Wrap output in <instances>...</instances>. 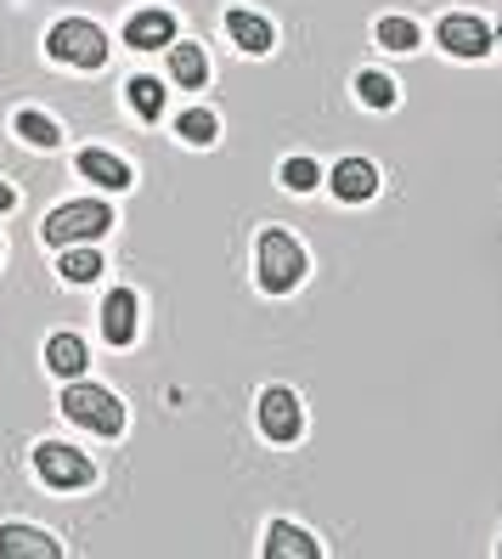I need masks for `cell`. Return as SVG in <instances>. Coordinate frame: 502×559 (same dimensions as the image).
Wrapping results in <instances>:
<instances>
[{
  "label": "cell",
  "mask_w": 502,
  "mask_h": 559,
  "mask_svg": "<svg viewBox=\"0 0 502 559\" xmlns=\"http://www.w3.org/2000/svg\"><path fill=\"white\" fill-rule=\"evenodd\" d=\"M254 272L265 294H294L306 283V249H299L283 226H265L260 243H254Z\"/></svg>",
  "instance_id": "cell-1"
},
{
  "label": "cell",
  "mask_w": 502,
  "mask_h": 559,
  "mask_svg": "<svg viewBox=\"0 0 502 559\" xmlns=\"http://www.w3.org/2000/svg\"><path fill=\"white\" fill-rule=\"evenodd\" d=\"M113 226V204L103 199H80V204H62L40 221V243L46 249H69V243H96Z\"/></svg>",
  "instance_id": "cell-2"
},
{
  "label": "cell",
  "mask_w": 502,
  "mask_h": 559,
  "mask_svg": "<svg viewBox=\"0 0 502 559\" xmlns=\"http://www.w3.org/2000/svg\"><path fill=\"white\" fill-rule=\"evenodd\" d=\"M62 413H69L80 430H91V436H108V441L124 436V407L103 384H69L62 390Z\"/></svg>",
  "instance_id": "cell-3"
},
{
  "label": "cell",
  "mask_w": 502,
  "mask_h": 559,
  "mask_svg": "<svg viewBox=\"0 0 502 559\" xmlns=\"http://www.w3.org/2000/svg\"><path fill=\"white\" fill-rule=\"evenodd\" d=\"M46 51H51L57 62H69V69H103V62H108V40H103V28H96L91 17H62V23H51Z\"/></svg>",
  "instance_id": "cell-4"
},
{
  "label": "cell",
  "mask_w": 502,
  "mask_h": 559,
  "mask_svg": "<svg viewBox=\"0 0 502 559\" xmlns=\"http://www.w3.org/2000/svg\"><path fill=\"white\" fill-rule=\"evenodd\" d=\"M35 475H40L46 486H57V491H80V486L96 480V464H91L85 452L62 447V441H40V447H35Z\"/></svg>",
  "instance_id": "cell-5"
},
{
  "label": "cell",
  "mask_w": 502,
  "mask_h": 559,
  "mask_svg": "<svg viewBox=\"0 0 502 559\" xmlns=\"http://www.w3.org/2000/svg\"><path fill=\"white\" fill-rule=\"evenodd\" d=\"M299 430H306V413H299V396H294V390H283V384L260 390V436L288 447V441H299Z\"/></svg>",
  "instance_id": "cell-6"
},
{
  "label": "cell",
  "mask_w": 502,
  "mask_h": 559,
  "mask_svg": "<svg viewBox=\"0 0 502 559\" xmlns=\"http://www.w3.org/2000/svg\"><path fill=\"white\" fill-rule=\"evenodd\" d=\"M136 334H142V300L130 288H113L103 300V340L124 350V345H136Z\"/></svg>",
  "instance_id": "cell-7"
},
{
  "label": "cell",
  "mask_w": 502,
  "mask_h": 559,
  "mask_svg": "<svg viewBox=\"0 0 502 559\" xmlns=\"http://www.w3.org/2000/svg\"><path fill=\"white\" fill-rule=\"evenodd\" d=\"M327 187H333V199H339V204H367L379 192V170L367 158H339V164H333V176H327Z\"/></svg>",
  "instance_id": "cell-8"
},
{
  "label": "cell",
  "mask_w": 502,
  "mask_h": 559,
  "mask_svg": "<svg viewBox=\"0 0 502 559\" xmlns=\"http://www.w3.org/2000/svg\"><path fill=\"white\" fill-rule=\"evenodd\" d=\"M441 46H446L452 57H486V51H491V28H486L480 17H468V12L441 17Z\"/></svg>",
  "instance_id": "cell-9"
},
{
  "label": "cell",
  "mask_w": 502,
  "mask_h": 559,
  "mask_svg": "<svg viewBox=\"0 0 502 559\" xmlns=\"http://www.w3.org/2000/svg\"><path fill=\"white\" fill-rule=\"evenodd\" d=\"M0 559H62V543L35 525H0Z\"/></svg>",
  "instance_id": "cell-10"
},
{
  "label": "cell",
  "mask_w": 502,
  "mask_h": 559,
  "mask_svg": "<svg viewBox=\"0 0 502 559\" xmlns=\"http://www.w3.org/2000/svg\"><path fill=\"white\" fill-rule=\"evenodd\" d=\"M124 46H136V51H158V46H176V17L170 12H136L124 23Z\"/></svg>",
  "instance_id": "cell-11"
},
{
  "label": "cell",
  "mask_w": 502,
  "mask_h": 559,
  "mask_svg": "<svg viewBox=\"0 0 502 559\" xmlns=\"http://www.w3.org/2000/svg\"><path fill=\"white\" fill-rule=\"evenodd\" d=\"M80 176L96 181V187H108V192H124L130 181H136V176H130V164L119 153H108V147H85L80 153Z\"/></svg>",
  "instance_id": "cell-12"
},
{
  "label": "cell",
  "mask_w": 502,
  "mask_h": 559,
  "mask_svg": "<svg viewBox=\"0 0 502 559\" xmlns=\"http://www.w3.org/2000/svg\"><path fill=\"white\" fill-rule=\"evenodd\" d=\"M265 559H322V543L311 532H299V525L277 520L272 532H265Z\"/></svg>",
  "instance_id": "cell-13"
},
{
  "label": "cell",
  "mask_w": 502,
  "mask_h": 559,
  "mask_svg": "<svg viewBox=\"0 0 502 559\" xmlns=\"http://www.w3.org/2000/svg\"><path fill=\"white\" fill-rule=\"evenodd\" d=\"M226 35H231V46L238 51H249V57H265L272 51V23H265L260 12H226Z\"/></svg>",
  "instance_id": "cell-14"
},
{
  "label": "cell",
  "mask_w": 502,
  "mask_h": 559,
  "mask_svg": "<svg viewBox=\"0 0 502 559\" xmlns=\"http://www.w3.org/2000/svg\"><path fill=\"white\" fill-rule=\"evenodd\" d=\"M85 361H91V356H85V340H80V334H51V340H46V368H51V373L80 379Z\"/></svg>",
  "instance_id": "cell-15"
},
{
  "label": "cell",
  "mask_w": 502,
  "mask_h": 559,
  "mask_svg": "<svg viewBox=\"0 0 502 559\" xmlns=\"http://www.w3.org/2000/svg\"><path fill=\"white\" fill-rule=\"evenodd\" d=\"M57 272H62V283H96V277H103V254H96L91 243H69V249H62V260H57Z\"/></svg>",
  "instance_id": "cell-16"
},
{
  "label": "cell",
  "mask_w": 502,
  "mask_h": 559,
  "mask_svg": "<svg viewBox=\"0 0 502 559\" xmlns=\"http://www.w3.org/2000/svg\"><path fill=\"white\" fill-rule=\"evenodd\" d=\"M170 80L187 85V91H198V85L210 80V62H204V51H198L192 40L187 46H170Z\"/></svg>",
  "instance_id": "cell-17"
},
{
  "label": "cell",
  "mask_w": 502,
  "mask_h": 559,
  "mask_svg": "<svg viewBox=\"0 0 502 559\" xmlns=\"http://www.w3.org/2000/svg\"><path fill=\"white\" fill-rule=\"evenodd\" d=\"M176 136H181L187 147H210V142L220 136V119H215L210 108H187V114L176 119Z\"/></svg>",
  "instance_id": "cell-18"
},
{
  "label": "cell",
  "mask_w": 502,
  "mask_h": 559,
  "mask_svg": "<svg viewBox=\"0 0 502 559\" xmlns=\"http://www.w3.org/2000/svg\"><path fill=\"white\" fill-rule=\"evenodd\" d=\"M12 130L28 142V147H57L62 142V130H57V119H46V114H35V108H23L17 119H12Z\"/></svg>",
  "instance_id": "cell-19"
},
{
  "label": "cell",
  "mask_w": 502,
  "mask_h": 559,
  "mask_svg": "<svg viewBox=\"0 0 502 559\" xmlns=\"http://www.w3.org/2000/svg\"><path fill=\"white\" fill-rule=\"evenodd\" d=\"M373 40H379L384 51H413V46H418V23H413V17H379Z\"/></svg>",
  "instance_id": "cell-20"
},
{
  "label": "cell",
  "mask_w": 502,
  "mask_h": 559,
  "mask_svg": "<svg viewBox=\"0 0 502 559\" xmlns=\"http://www.w3.org/2000/svg\"><path fill=\"white\" fill-rule=\"evenodd\" d=\"M356 96H361L367 108L384 114V108H395V80H390V74H373V69H361V74H356Z\"/></svg>",
  "instance_id": "cell-21"
},
{
  "label": "cell",
  "mask_w": 502,
  "mask_h": 559,
  "mask_svg": "<svg viewBox=\"0 0 502 559\" xmlns=\"http://www.w3.org/2000/svg\"><path fill=\"white\" fill-rule=\"evenodd\" d=\"M124 96H130V108H136L142 119H158V114H164V80H147V74H142V80L124 85Z\"/></svg>",
  "instance_id": "cell-22"
},
{
  "label": "cell",
  "mask_w": 502,
  "mask_h": 559,
  "mask_svg": "<svg viewBox=\"0 0 502 559\" xmlns=\"http://www.w3.org/2000/svg\"><path fill=\"white\" fill-rule=\"evenodd\" d=\"M316 181H322V170H316L311 158H288V164H283V187H288V192H311Z\"/></svg>",
  "instance_id": "cell-23"
},
{
  "label": "cell",
  "mask_w": 502,
  "mask_h": 559,
  "mask_svg": "<svg viewBox=\"0 0 502 559\" xmlns=\"http://www.w3.org/2000/svg\"><path fill=\"white\" fill-rule=\"evenodd\" d=\"M12 204H17V192H12V187H7V181H0V215H7V210H12Z\"/></svg>",
  "instance_id": "cell-24"
},
{
  "label": "cell",
  "mask_w": 502,
  "mask_h": 559,
  "mask_svg": "<svg viewBox=\"0 0 502 559\" xmlns=\"http://www.w3.org/2000/svg\"><path fill=\"white\" fill-rule=\"evenodd\" d=\"M497 554H502V543H497Z\"/></svg>",
  "instance_id": "cell-25"
}]
</instances>
